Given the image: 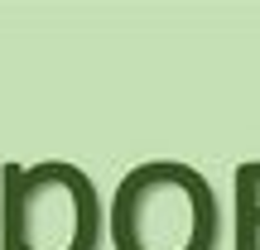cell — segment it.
Returning <instances> with one entry per match:
<instances>
[{
  "label": "cell",
  "mask_w": 260,
  "mask_h": 250,
  "mask_svg": "<svg viewBox=\"0 0 260 250\" xmlns=\"http://www.w3.org/2000/svg\"><path fill=\"white\" fill-rule=\"evenodd\" d=\"M232 250H260V159L236 168L232 178Z\"/></svg>",
  "instance_id": "3957f363"
},
{
  "label": "cell",
  "mask_w": 260,
  "mask_h": 250,
  "mask_svg": "<svg viewBox=\"0 0 260 250\" xmlns=\"http://www.w3.org/2000/svg\"><path fill=\"white\" fill-rule=\"evenodd\" d=\"M0 250H102L106 202L68 159L0 168Z\"/></svg>",
  "instance_id": "7a4b0ae2"
},
{
  "label": "cell",
  "mask_w": 260,
  "mask_h": 250,
  "mask_svg": "<svg viewBox=\"0 0 260 250\" xmlns=\"http://www.w3.org/2000/svg\"><path fill=\"white\" fill-rule=\"evenodd\" d=\"M106 236L111 250H217L222 202L193 164L149 159L116 183Z\"/></svg>",
  "instance_id": "6da1fadb"
}]
</instances>
